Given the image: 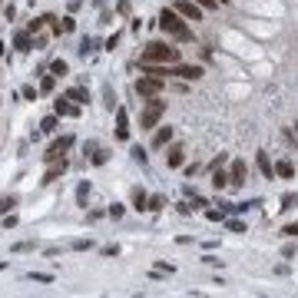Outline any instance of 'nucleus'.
Returning <instances> with one entry per match:
<instances>
[{
  "mask_svg": "<svg viewBox=\"0 0 298 298\" xmlns=\"http://www.w3.org/2000/svg\"><path fill=\"white\" fill-rule=\"evenodd\" d=\"M196 4H199L202 10H212V7H219V0H196Z\"/></svg>",
  "mask_w": 298,
  "mask_h": 298,
  "instance_id": "nucleus-40",
  "label": "nucleus"
},
{
  "mask_svg": "<svg viewBox=\"0 0 298 298\" xmlns=\"http://www.w3.org/2000/svg\"><path fill=\"white\" fill-rule=\"evenodd\" d=\"M119 40H123V33H113V37L106 40V50H116V43H119Z\"/></svg>",
  "mask_w": 298,
  "mask_h": 298,
  "instance_id": "nucleus-38",
  "label": "nucleus"
},
{
  "mask_svg": "<svg viewBox=\"0 0 298 298\" xmlns=\"http://www.w3.org/2000/svg\"><path fill=\"white\" fill-rule=\"evenodd\" d=\"M226 159H229V156H226V153H219V156L212 159V169H219V166H226Z\"/></svg>",
  "mask_w": 298,
  "mask_h": 298,
  "instance_id": "nucleus-42",
  "label": "nucleus"
},
{
  "mask_svg": "<svg viewBox=\"0 0 298 298\" xmlns=\"http://www.w3.org/2000/svg\"><path fill=\"white\" fill-rule=\"evenodd\" d=\"M166 163L173 166V169H179V166L186 163V149H182L179 142H169V156H166Z\"/></svg>",
  "mask_w": 298,
  "mask_h": 298,
  "instance_id": "nucleus-13",
  "label": "nucleus"
},
{
  "mask_svg": "<svg viewBox=\"0 0 298 298\" xmlns=\"http://www.w3.org/2000/svg\"><path fill=\"white\" fill-rule=\"evenodd\" d=\"M255 163H259V169H262V176H265V179H272V176H275V166H272V159H268V153H259V156H255Z\"/></svg>",
  "mask_w": 298,
  "mask_h": 298,
  "instance_id": "nucleus-17",
  "label": "nucleus"
},
{
  "mask_svg": "<svg viewBox=\"0 0 298 298\" xmlns=\"http://www.w3.org/2000/svg\"><path fill=\"white\" fill-rule=\"evenodd\" d=\"M219 4H229V0H219Z\"/></svg>",
  "mask_w": 298,
  "mask_h": 298,
  "instance_id": "nucleus-47",
  "label": "nucleus"
},
{
  "mask_svg": "<svg viewBox=\"0 0 298 298\" xmlns=\"http://www.w3.org/2000/svg\"><path fill=\"white\" fill-rule=\"evenodd\" d=\"M126 7H129V0H119V14H123V10H126Z\"/></svg>",
  "mask_w": 298,
  "mask_h": 298,
  "instance_id": "nucleus-44",
  "label": "nucleus"
},
{
  "mask_svg": "<svg viewBox=\"0 0 298 298\" xmlns=\"http://www.w3.org/2000/svg\"><path fill=\"white\" fill-rule=\"evenodd\" d=\"M123 212H126V205H119V202L110 205V215H113V219H123Z\"/></svg>",
  "mask_w": 298,
  "mask_h": 298,
  "instance_id": "nucleus-35",
  "label": "nucleus"
},
{
  "mask_svg": "<svg viewBox=\"0 0 298 298\" xmlns=\"http://www.w3.org/2000/svg\"><path fill=\"white\" fill-rule=\"evenodd\" d=\"M14 47H17V53H30V50H33V33L30 30H20L14 37Z\"/></svg>",
  "mask_w": 298,
  "mask_h": 298,
  "instance_id": "nucleus-14",
  "label": "nucleus"
},
{
  "mask_svg": "<svg viewBox=\"0 0 298 298\" xmlns=\"http://www.w3.org/2000/svg\"><path fill=\"white\" fill-rule=\"evenodd\" d=\"M163 113H166V100H159V96L146 100V110H142V116H139V129H156Z\"/></svg>",
  "mask_w": 298,
  "mask_h": 298,
  "instance_id": "nucleus-3",
  "label": "nucleus"
},
{
  "mask_svg": "<svg viewBox=\"0 0 298 298\" xmlns=\"http://www.w3.org/2000/svg\"><path fill=\"white\" fill-rule=\"evenodd\" d=\"M275 176H282V179H291V176H295V166H291L288 159H282V163H275Z\"/></svg>",
  "mask_w": 298,
  "mask_h": 298,
  "instance_id": "nucleus-20",
  "label": "nucleus"
},
{
  "mask_svg": "<svg viewBox=\"0 0 298 298\" xmlns=\"http://www.w3.org/2000/svg\"><path fill=\"white\" fill-rule=\"evenodd\" d=\"M14 252H33V242H17Z\"/></svg>",
  "mask_w": 298,
  "mask_h": 298,
  "instance_id": "nucleus-41",
  "label": "nucleus"
},
{
  "mask_svg": "<svg viewBox=\"0 0 298 298\" xmlns=\"http://www.w3.org/2000/svg\"><path fill=\"white\" fill-rule=\"evenodd\" d=\"M173 10L182 17V20H192V24H196V20H202V7H199L196 0H176Z\"/></svg>",
  "mask_w": 298,
  "mask_h": 298,
  "instance_id": "nucleus-7",
  "label": "nucleus"
},
{
  "mask_svg": "<svg viewBox=\"0 0 298 298\" xmlns=\"http://www.w3.org/2000/svg\"><path fill=\"white\" fill-rule=\"evenodd\" d=\"M73 142H77L73 136H60V139H53V142H50V149L43 153V163L50 166V163H56V159H63V156H66V149H70Z\"/></svg>",
  "mask_w": 298,
  "mask_h": 298,
  "instance_id": "nucleus-5",
  "label": "nucleus"
},
{
  "mask_svg": "<svg viewBox=\"0 0 298 298\" xmlns=\"http://www.w3.org/2000/svg\"><path fill=\"white\" fill-rule=\"evenodd\" d=\"M106 159H110V149H100V146H96V149H93V156H90V163H93V166H103Z\"/></svg>",
  "mask_w": 298,
  "mask_h": 298,
  "instance_id": "nucleus-25",
  "label": "nucleus"
},
{
  "mask_svg": "<svg viewBox=\"0 0 298 298\" xmlns=\"http://www.w3.org/2000/svg\"><path fill=\"white\" fill-rule=\"evenodd\" d=\"M139 63H179V47H169L163 40H149Z\"/></svg>",
  "mask_w": 298,
  "mask_h": 298,
  "instance_id": "nucleus-2",
  "label": "nucleus"
},
{
  "mask_svg": "<svg viewBox=\"0 0 298 298\" xmlns=\"http://www.w3.org/2000/svg\"><path fill=\"white\" fill-rule=\"evenodd\" d=\"M43 27H47V20H43V17H37V20H30V24H27V30H30V33H40Z\"/></svg>",
  "mask_w": 298,
  "mask_h": 298,
  "instance_id": "nucleus-29",
  "label": "nucleus"
},
{
  "mask_svg": "<svg viewBox=\"0 0 298 298\" xmlns=\"http://www.w3.org/2000/svg\"><path fill=\"white\" fill-rule=\"evenodd\" d=\"M17 226V215H7V212H4V229H14Z\"/></svg>",
  "mask_w": 298,
  "mask_h": 298,
  "instance_id": "nucleus-43",
  "label": "nucleus"
},
{
  "mask_svg": "<svg viewBox=\"0 0 298 298\" xmlns=\"http://www.w3.org/2000/svg\"><path fill=\"white\" fill-rule=\"evenodd\" d=\"M30 278L33 282H53V275H47V272H30Z\"/></svg>",
  "mask_w": 298,
  "mask_h": 298,
  "instance_id": "nucleus-37",
  "label": "nucleus"
},
{
  "mask_svg": "<svg viewBox=\"0 0 298 298\" xmlns=\"http://www.w3.org/2000/svg\"><path fill=\"white\" fill-rule=\"evenodd\" d=\"M295 202H298V196H295V192H285V196H282V209H291Z\"/></svg>",
  "mask_w": 298,
  "mask_h": 298,
  "instance_id": "nucleus-34",
  "label": "nucleus"
},
{
  "mask_svg": "<svg viewBox=\"0 0 298 298\" xmlns=\"http://www.w3.org/2000/svg\"><path fill=\"white\" fill-rule=\"evenodd\" d=\"M56 126H60V116L53 113V116H47L43 123H40V133H43V136H53V133H56Z\"/></svg>",
  "mask_w": 298,
  "mask_h": 298,
  "instance_id": "nucleus-19",
  "label": "nucleus"
},
{
  "mask_svg": "<svg viewBox=\"0 0 298 298\" xmlns=\"http://www.w3.org/2000/svg\"><path fill=\"white\" fill-rule=\"evenodd\" d=\"M50 73L60 80V77H66V73H70V66H66V60H53V63H50Z\"/></svg>",
  "mask_w": 298,
  "mask_h": 298,
  "instance_id": "nucleus-22",
  "label": "nucleus"
},
{
  "mask_svg": "<svg viewBox=\"0 0 298 298\" xmlns=\"http://www.w3.org/2000/svg\"><path fill=\"white\" fill-rule=\"evenodd\" d=\"M159 27H163V33H169V37L179 40V43H189V40H192V27H189L176 10H163V14H159Z\"/></svg>",
  "mask_w": 298,
  "mask_h": 298,
  "instance_id": "nucleus-1",
  "label": "nucleus"
},
{
  "mask_svg": "<svg viewBox=\"0 0 298 298\" xmlns=\"http://www.w3.org/2000/svg\"><path fill=\"white\" fill-rule=\"evenodd\" d=\"M53 113H56L60 119H63V116H73V119H77L80 113H83V106H77L70 96L63 93V96H56V100H53Z\"/></svg>",
  "mask_w": 298,
  "mask_h": 298,
  "instance_id": "nucleus-6",
  "label": "nucleus"
},
{
  "mask_svg": "<svg viewBox=\"0 0 298 298\" xmlns=\"http://www.w3.org/2000/svg\"><path fill=\"white\" fill-rule=\"evenodd\" d=\"M146 192H142V189H133V209H139V212H146Z\"/></svg>",
  "mask_w": 298,
  "mask_h": 298,
  "instance_id": "nucleus-23",
  "label": "nucleus"
},
{
  "mask_svg": "<svg viewBox=\"0 0 298 298\" xmlns=\"http://www.w3.org/2000/svg\"><path fill=\"white\" fill-rule=\"evenodd\" d=\"M173 66H176V63H139V73L156 77V80H166V77H173Z\"/></svg>",
  "mask_w": 298,
  "mask_h": 298,
  "instance_id": "nucleus-8",
  "label": "nucleus"
},
{
  "mask_svg": "<svg viewBox=\"0 0 298 298\" xmlns=\"http://www.w3.org/2000/svg\"><path fill=\"white\" fill-rule=\"evenodd\" d=\"M63 173H66V159H56V163H50L47 176H43V186H50V182H56V179H60Z\"/></svg>",
  "mask_w": 298,
  "mask_h": 298,
  "instance_id": "nucleus-15",
  "label": "nucleus"
},
{
  "mask_svg": "<svg viewBox=\"0 0 298 298\" xmlns=\"http://www.w3.org/2000/svg\"><path fill=\"white\" fill-rule=\"evenodd\" d=\"M173 142V126H156V133H153V149H163Z\"/></svg>",
  "mask_w": 298,
  "mask_h": 298,
  "instance_id": "nucleus-11",
  "label": "nucleus"
},
{
  "mask_svg": "<svg viewBox=\"0 0 298 298\" xmlns=\"http://www.w3.org/2000/svg\"><path fill=\"white\" fill-rule=\"evenodd\" d=\"M87 199H90V182L83 179V182L77 186V202H80V205H87Z\"/></svg>",
  "mask_w": 298,
  "mask_h": 298,
  "instance_id": "nucleus-26",
  "label": "nucleus"
},
{
  "mask_svg": "<svg viewBox=\"0 0 298 298\" xmlns=\"http://www.w3.org/2000/svg\"><path fill=\"white\" fill-rule=\"evenodd\" d=\"M66 96H70V100L77 103V106H87V103H90L87 87H70V90H66Z\"/></svg>",
  "mask_w": 298,
  "mask_h": 298,
  "instance_id": "nucleus-16",
  "label": "nucleus"
},
{
  "mask_svg": "<svg viewBox=\"0 0 298 298\" xmlns=\"http://www.w3.org/2000/svg\"><path fill=\"white\" fill-rule=\"evenodd\" d=\"M129 156H133L139 166H146V159H149V156H146V149H142V146H133V149H129Z\"/></svg>",
  "mask_w": 298,
  "mask_h": 298,
  "instance_id": "nucleus-27",
  "label": "nucleus"
},
{
  "mask_svg": "<svg viewBox=\"0 0 298 298\" xmlns=\"http://www.w3.org/2000/svg\"><path fill=\"white\" fill-rule=\"evenodd\" d=\"M4 268H7V262H0V272H4Z\"/></svg>",
  "mask_w": 298,
  "mask_h": 298,
  "instance_id": "nucleus-46",
  "label": "nucleus"
},
{
  "mask_svg": "<svg viewBox=\"0 0 298 298\" xmlns=\"http://www.w3.org/2000/svg\"><path fill=\"white\" fill-rule=\"evenodd\" d=\"M93 4H96V7H103V4H106V0H93Z\"/></svg>",
  "mask_w": 298,
  "mask_h": 298,
  "instance_id": "nucleus-45",
  "label": "nucleus"
},
{
  "mask_svg": "<svg viewBox=\"0 0 298 298\" xmlns=\"http://www.w3.org/2000/svg\"><path fill=\"white\" fill-rule=\"evenodd\" d=\"M146 209L149 212H159V209H163V196H149L146 199Z\"/></svg>",
  "mask_w": 298,
  "mask_h": 298,
  "instance_id": "nucleus-28",
  "label": "nucleus"
},
{
  "mask_svg": "<svg viewBox=\"0 0 298 298\" xmlns=\"http://www.w3.org/2000/svg\"><path fill=\"white\" fill-rule=\"evenodd\" d=\"M14 205H17V196H4L0 199V212H10Z\"/></svg>",
  "mask_w": 298,
  "mask_h": 298,
  "instance_id": "nucleus-30",
  "label": "nucleus"
},
{
  "mask_svg": "<svg viewBox=\"0 0 298 298\" xmlns=\"http://www.w3.org/2000/svg\"><path fill=\"white\" fill-rule=\"evenodd\" d=\"M173 77H179V80H199V77H202V66H196V63H176V66H173Z\"/></svg>",
  "mask_w": 298,
  "mask_h": 298,
  "instance_id": "nucleus-9",
  "label": "nucleus"
},
{
  "mask_svg": "<svg viewBox=\"0 0 298 298\" xmlns=\"http://www.w3.org/2000/svg\"><path fill=\"white\" fill-rule=\"evenodd\" d=\"M77 30V20L73 17H63V33H73Z\"/></svg>",
  "mask_w": 298,
  "mask_h": 298,
  "instance_id": "nucleus-36",
  "label": "nucleus"
},
{
  "mask_svg": "<svg viewBox=\"0 0 298 298\" xmlns=\"http://www.w3.org/2000/svg\"><path fill=\"white\" fill-rule=\"evenodd\" d=\"M73 249H77V252H87V249H93V242H90V239H73Z\"/></svg>",
  "mask_w": 298,
  "mask_h": 298,
  "instance_id": "nucleus-32",
  "label": "nucleus"
},
{
  "mask_svg": "<svg viewBox=\"0 0 298 298\" xmlns=\"http://www.w3.org/2000/svg\"><path fill=\"white\" fill-rule=\"evenodd\" d=\"M116 139H129V116H126L123 106H116Z\"/></svg>",
  "mask_w": 298,
  "mask_h": 298,
  "instance_id": "nucleus-12",
  "label": "nucleus"
},
{
  "mask_svg": "<svg viewBox=\"0 0 298 298\" xmlns=\"http://www.w3.org/2000/svg\"><path fill=\"white\" fill-rule=\"evenodd\" d=\"M40 90H43V93H53V90H56V77H53V73H43V80H40Z\"/></svg>",
  "mask_w": 298,
  "mask_h": 298,
  "instance_id": "nucleus-24",
  "label": "nucleus"
},
{
  "mask_svg": "<svg viewBox=\"0 0 298 298\" xmlns=\"http://www.w3.org/2000/svg\"><path fill=\"white\" fill-rule=\"evenodd\" d=\"M106 110H116V93H113V87H106Z\"/></svg>",
  "mask_w": 298,
  "mask_h": 298,
  "instance_id": "nucleus-31",
  "label": "nucleus"
},
{
  "mask_svg": "<svg viewBox=\"0 0 298 298\" xmlns=\"http://www.w3.org/2000/svg\"><path fill=\"white\" fill-rule=\"evenodd\" d=\"M212 186L219 189V192L229 186V173H222V166H219V169H212Z\"/></svg>",
  "mask_w": 298,
  "mask_h": 298,
  "instance_id": "nucleus-21",
  "label": "nucleus"
},
{
  "mask_svg": "<svg viewBox=\"0 0 298 298\" xmlns=\"http://www.w3.org/2000/svg\"><path fill=\"white\" fill-rule=\"evenodd\" d=\"M282 236H288V239H298V222H288V226L282 229Z\"/></svg>",
  "mask_w": 298,
  "mask_h": 298,
  "instance_id": "nucleus-33",
  "label": "nucleus"
},
{
  "mask_svg": "<svg viewBox=\"0 0 298 298\" xmlns=\"http://www.w3.org/2000/svg\"><path fill=\"white\" fill-rule=\"evenodd\" d=\"M133 90H136V96H139V100H153V96H163L166 80H156V77H146V73H142V77L133 83Z\"/></svg>",
  "mask_w": 298,
  "mask_h": 298,
  "instance_id": "nucleus-4",
  "label": "nucleus"
},
{
  "mask_svg": "<svg viewBox=\"0 0 298 298\" xmlns=\"http://www.w3.org/2000/svg\"><path fill=\"white\" fill-rule=\"evenodd\" d=\"M93 50H96V40L93 37H83V40H80V47H77V53L87 60V56H93Z\"/></svg>",
  "mask_w": 298,
  "mask_h": 298,
  "instance_id": "nucleus-18",
  "label": "nucleus"
},
{
  "mask_svg": "<svg viewBox=\"0 0 298 298\" xmlns=\"http://www.w3.org/2000/svg\"><path fill=\"white\" fill-rule=\"evenodd\" d=\"M20 96H24V100H37V90H33V87H24V90H20Z\"/></svg>",
  "mask_w": 298,
  "mask_h": 298,
  "instance_id": "nucleus-39",
  "label": "nucleus"
},
{
  "mask_svg": "<svg viewBox=\"0 0 298 298\" xmlns=\"http://www.w3.org/2000/svg\"><path fill=\"white\" fill-rule=\"evenodd\" d=\"M245 173H249V169H245V163H242V159H236V163L229 166V186L239 189V186L245 182Z\"/></svg>",
  "mask_w": 298,
  "mask_h": 298,
  "instance_id": "nucleus-10",
  "label": "nucleus"
}]
</instances>
